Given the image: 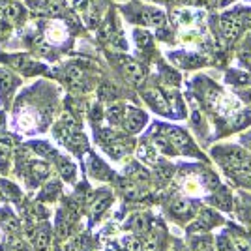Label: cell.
<instances>
[{
    "mask_svg": "<svg viewBox=\"0 0 251 251\" xmlns=\"http://www.w3.org/2000/svg\"><path fill=\"white\" fill-rule=\"evenodd\" d=\"M232 246H234L236 251H251V242L246 240L244 236H236V238L232 240Z\"/></svg>",
    "mask_w": 251,
    "mask_h": 251,
    "instance_id": "cell-26",
    "label": "cell"
},
{
    "mask_svg": "<svg viewBox=\"0 0 251 251\" xmlns=\"http://www.w3.org/2000/svg\"><path fill=\"white\" fill-rule=\"evenodd\" d=\"M242 143H244V147L250 148V150H251V131H250V133H246V135L242 137Z\"/></svg>",
    "mask_w": 251,
    "mask_h": 251,
    "instance_id": "cell-29",
    "label": "cell"
},
{
    "mask_svg": "<svg viewBox=\"0 0 251 251\" xmlns=\"http://www.w3.org/2000/svg\"><path fill=\"white\" fill-rule=\"evenodd\" d=\"M4 251H34L28 246V244H25L23 240H17V238H11V240L6 242V248Z\"/></svg>",
    "mask_w": 251,
    "mask_h": 251,
    "instance_id": "cell-21",
    "label": "cell"
},
{
    "mask_svg": "<svg viewBox=\"0 0 251 251\" xmlns=\"http://www.w3.org/2000/svg\"><path fill=\"white\" fill-rule=\"evenodd\" d=\"M11 64H13V68H17L21 72H30V70L38 68V64L28 56H15V58H11Z\"/></svg>",
    "mask_w": 251,
    "mask_h": 251,
    "instance_id": "cell-16",
    "label": "cell"
},
{
    "mask_svg": "<svg viewBox=\"0 0 251 251\" xmlns=\"http://www.w3.org/2000/svg\"><path fill=\"white\" fill-rule=\"evenodd\" d=\"M49 246H51V229L47 225H42L36 229V234H34V250L47 251Z\"/></svg>",
    "mask_w": 251,
    "mask_h": 251,
    "instance_id": "cell-7",
    "label": "cell"
},
{
    "mask_svg": "<svg viewBox=\"0 0 251 251\" xmlns=\"http://www.w3.org/2000/svg\"><path fill=\"white\" fill-rule=\"evenodd\" d=\"M66 36H68V30H66V26H64L62 23H52L51 26L47 28V32H45V38H47L51 43L64 42Z\"/></svg>",
    "mask_w": 251,
    "mask_h": 251,
    "instance_id": "cell-9",
    "label": "cell"
},
{
    "mask_svg": "<svg viewBox=\"0 0 251 251\" xmlns=\"http://www.w3.org/2000/svg\"><path fill=\"white\" fill-rule=\"evenodd\" d=\"M250 98H251V92H250Z\"/></svg>",
    "mask_w": 251,
    "mask_h": 251,
    "instance_id": "cell-31",
    "label": "cell"
},
{
    "mask_svg": "<svg viewBox=\"0 0 251 251\" xmlns=\"http://www.w3.org/2000/svg\"><path fill=\"white\" fill-rule=\"evenodd\" d=\"M0 225H2V229L6 230V232H10V234H13V232L19 230V223H17V220H15V216H11V214H8V218L2 220Z\"/></svg>",
    "mask_w": 251,
    "mask_h": 251,
    "instance_id": "cell-22",
    "label": "cell"
},
{
    "mask_svg": "<svg viewBox=\"0 0 251 251\" xmlns=\"http://www.w3.org/2000/svg\"><path fill=\"white\" fill-rule=\"evenodd\" d=\"M15 84H17V79L10 74V72H6V70H0V94L8 96L15 88Z\"/></svg>",
    "mask_w": 251,
    "mask_h": 251,
    "instance_id": "cell-12",
    "label": "cell"
},
{
    "mask_svg": "<svg viewBox=\"0 0 251 251\" xmlns=\"http://www.w3.org/2000/svg\"><path fill=\"white\" fill-rule=\"evenodd\" d=\"M221 30L229 42L236 40L242 32V19L238 17V13H225L221 17Z\"/></svg>",
    "mask_w": 251,
    "mask_h": 251,
    "instance_id": "cell-2",
    "label": "cell"
},
{
    "mask_svg": "<svg viewBox=\"0 0 251 251\" xmlns=\"http://www.w3.org/2000/svg\"><path fill=\"white\" fill-rule=\"evenodd\" d=\"M122 124H124L126 131H129V133H137V131H141V129H143V126L147 124V115H145L143 111H139V109L129 107V109L124 113V120H122Z\"/></svg>",
    "mask_w": 251,
    "mask_h": 251,
    "instance_id": "cell-3",
    "label": "cell"
},
{
    "mask_svg": "<svg viewBox=\"0 0 251 251\" xmlns=\"http://www.w3.org/2000/svg\"><path fill=\"white\" fill-rule=\"evenodd\" d=\"M129 227L131 230L135 232V234H147L148 230H150V221H148L147 216H143V214H135L131 221H129Z\"/></svg>",
    "mask_w": 251,
    "mask_h": 251,
    "instance_id": "cell-11",
    "label": "cell"
},
{
    "mask_svg": "<svg viewBox=\"0 0 251 251\" xmlns=\"http://www.w3.org/2000/svg\"><path fill=\"white\" fill-rule=\"evenodd\" d=\"M66 77H68V81L74 84V86H83L84 83V75L77 66H70L68 72H66Z\"/></svg>",
    "mask_w": 251,
    "mask_h": 251,
    "instance_id": "cell-19",
    "label": "cell"
},
{
    "mask_svg": "<svg viewBox=\"0 0 251 251\" xmlns=\"http://www.w3.org/2000/svg\"><path fill=\"white\" fill-rule=\"evenodd\" d=\"M163 21H165L163 13H161V11H156V10H145L143 11V15H141V23L150 25V26H161Z\"/></svg>",
    "mask_w": 251,
    "mask_h": 251,
    "instance_id": "cell-13",
    "label": "cell"
},
{
    "mask_svg": "<svg viewBox=\"0 0 251 251\" xmlns=\"http://www.w3.org/2000/svg\"><path fill=\"white\" fill-rule=\"evenodd\" d=\"M167 139H169V145L178 150V152H182V154H191V152H195V148L191 145V141L188 139V135L182 131V129H178V127H171L167 129Z\"/></svg>",
    "mask_w": 251,
    "mask_h": 251,
    "instance_id": "cell-1",
    "label": "cell"
},
{
    "mask_svg": "<svg viewBox=\"0 0 251 251\" xmlns=\"http://www.w3.org/2000/svg\"><path fill=\"white\" fill-rule=\"evenodd\" d=\"M88 169H90V173H92V176L100 178V180H107V178L111 176V171L107 165H103L100 159L96 156H90L88 157Z\"/></svg>",
    "mask_w": 251,
    "mask_h": 251,
    "instance_id": "cell-8",
    "label": "cell"
},
{
    "mask_svg": "<svg viewBox=\"0 0 251 251\" xmlns=\"http://www.w3.org/2000/svg\"><path fill=\"white\" fill-rule=\"evenodd\" d=\"M218 250L220 251H236L232 246V240H229L227 236H220L218 238Z\"/></svg>",
    "mask_w": 251,
    "mask_h": 251,
    "instance_id": "cell-27",
    "label": "cell"
},
{
    "mask_svg": "<svg viewBox=\"0 0 251 251\" xmlns=\"http://www.w3.org/2000/svg\"><path fill=\"white\" fill-rule=\"evenodd\" d=\"M171 212H173V216L175 218H180V220H188L193 216V204H191V201L188 199H175L171 202Z\"/></svg>",
    "mask_w": 251,
    "mask_h": 251,
    "instance_id": "cell-6",
    "label": "cell"
},
{
    "mask_svg": "<svg viewBox=\"0 0 251 251\" xmlns=\"http://www.w3.org/2000/svg\"><path fill=\"white\" fill-rule=\"evenodd\" d=\"M124 107L120 103H115V105H109V109H107V118H109V122L111 124H120L122 120H124Z\"/></svg>",
    "mask_w": 251,
    "mask_h": 251,
    "instance_id": "cell-15",
    "label": "cell"
},
{
    "mask_svg": "<svg viewBox=\"0 0 251 251\" xmlns=\"http://www.w3.org/2000/svg\"><path fill=\"white\" fill-rule=\"evenodd\" d=\"M111 201H113V199H111V195H109V193L100 195V197L92 202V208H90V212H92L94 216H100L101 212H105V210H107V206L111 204Z\"/></svg>",
    "mask_w": 251,
    "mask_h": 251,
    "instance_id": "cell-17",
    "label": "cell"
},
{
    "mask_svg": "<svg viewBox=\"0 0 251 251\" xmlns=\"http://www.w3.org/2000/svg\"><path fill=\"white\" fill-rule=\"evenodd\" d=\"M122 74L126 75V79L129 81V83L133 84H139L145 81V70H143V66L135 60H131V58H124L122 60Z\"/></svg>",
    "mask_w": 251,
    "mask_h": 251,
    "instance_id": "cell-4",
    "label": "cell"
},
{
    "mask_svg": "<svg viewBox=\"0 0 251 251\" xmlns=\"http://www.w3.org/2000/svg\"><path fill=\"white\" fill-rule=\"evenodd\" d=\"M135 40L139 43V47H150V43H152V38H150V34L145 30H135Z\"/></svg>",
    "mask_w": 251,
    "mask_h": 251,
    "instance_id": "cell-23",
    "label": "cell"
},
{
    "mask_svg": "<svg viewBox=\"0 0 251 251\" xmlns=\"http://www.w3.org/2000/svg\"><path fill=\"white\" fill-rule=\"evenodd\" d=\"M124 195H126V199H129V201L141 199V197L145 195V186H141V184H129V186L124 188Z\"/></svg>",
    "mask_w": 251,
    "mask_h": 251,
    "instance_id": "cell-20",
    "label": "cell"
},
{
    "mask_svg": "<svg viewBox=\"0 0 251 251\" xmlns=\"http://www.w3.org/2000/svg\"><path fill=\"white\" fill-rule=\"evenodd\" d=\"M229 2H232V0H218L220 6H225V4H229Z\"/></svg>",
    "mask_w": 251,
    "mask_h": 251,
    "instance_id": "cell-30",
    "label": "cell"
},
{
    "mask_svg": "<svg viewBox=\"0 0 251 251\" xmlns=\"http://www.w3.org/2000/svg\"><path fill=\"white\" fill-rule=\"evenodd\" d=\"M30 175H32V182H34V184H40L43 178L49 175L47 165H45V163H32V165H30Z\"/></svg>",
    "mask_w": 251,
    "mask_h": 251,
    "instance_id": "cell-18",
    "label": "cell"
},
{
    "mask_svg": "<svg viewBox=\"0 0 251 251\" xmlns=\"http://www.w3.org/2000/svg\"><path fill=\"white\" fill-rule=\"evenodd\" d=\"M145 100L152 105V109H156L157 113H161V115H169L167 100H165V96L161 94L157 88H150V90H147V92H145Z\"/></svg>",
    "mask_w": 251,
    "mask_h": 251,
    "instance_id": "cell-5",
    "label": "cell"
},
{
    "mask_svg": "<svg viewBox=\"0 0 251 251\" xmlns=\"http://www.w3.org/2000/svg\"><path fill=\"white\" fill-rule=\"evenodd\" d=\"M58 171H60V176L64 180H68V182H72L75 178V165L70 161V159H66V157H58Z\"/></svg>",
    "mask_w": 251,
    "mask_h": 251,
    "instance_id": "cell-14",
    "label": "cell"
},
{
    "mask_svg": "<svg viewBox=\"0 0 251 251\" xmlns=\"http://www.w3.org/2000/svg\"><path fill=\"white\" fill-rule=\"evenodd\" d=\"M2 11H4V19L10 23H19L23 19V8L17 4V2H6L2 6Z\"/></svg>",
    "mask_w": 251,
    "mask_h": 251,
    "instance_id": "cell-10",
    "label": "cell"
},
{
    "mask_svg": "<svg viewBox=\"0 0 251 251\" xmlns=\"http://www.w3.org/2000/svg\"><path fill=\"white\" fill-rule=\"evenodd\" d=\"M159 169H161V171H159V175H161L163 178L173 176V167H169V165H159Z\"/></svg>",
    "mask_w": 251,
    "mask_h": 251,
    "instance_id": "cell-28",
    "label": "cell"
},
{
    "mask_svg": "<svg viewBox=\"0 0 251 251\" xmlns=\"http://www.w3.org/2000/svg\"><path fill=\"white\" fill-rule=\"evenodd\" d=\"M129 175L133 176V180H148V173L145 171L143 167H139V165H129Z\"/></svg>",
    "mask_w": 251,
    "mask_h": 251,
    "instance_id": "cell-25",
    "label": "cell"
},
{
    "mask_svg": "<svg viewBox=\"0 0 251 251\" xmlns=\"http://www.w3.org/2000/svg\"><path fill=\"white\" fill-rule=\"evenodd\" d=\"M56 191H58V182H51V184H47V186L43 188L42 199L52 201V199H54V195H56Z\"/></svg>",
    "mask_w": 251,
    "mask_h": 251,
    "instance_id": "cell-24",
    "label": "cell"
}]
</instances>
